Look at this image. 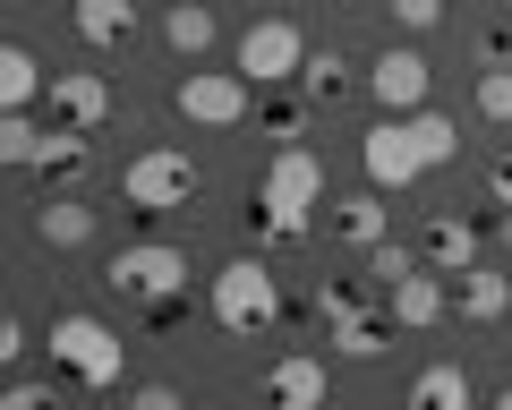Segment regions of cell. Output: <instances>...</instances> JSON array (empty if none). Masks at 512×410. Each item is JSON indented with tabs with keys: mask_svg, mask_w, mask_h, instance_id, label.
I'll return each instance as SVG.
<instances>
[{
	"mask_svg": "<svg viewBox=\"0 0 512 410\" xmlns=\"http://www.w3.org/2000/svg\"><path fill=\"white\" fill-rule=\"evenodd\" d=\"M461 154V120H444V112H384L376 129L359 137V171H367V188H410L419 171H444Z\"/></svg>",
	"mask_w": 512,
	"mask_h": 410,
	"instance_id": "cell-1",
	"label": "cell"
},
{
	"mask_svg": "<svg viewBox=\"0 0 512 410\" xmlns=\"http://www.w3.org/2000/svg\"><path fill=\"white\" fill-rule=\"evenodd\" d=\"M316 205H333L325 197V154H316V146H282L274 163H265V180H256L248 223H256V240H265V248H291L299 231L316 223Z\"/></svg>",
	"mask_w": 512,
	"mask_h": 410,
	"instance_id": "cell-2",
	"label": "cell"
},
{
	"mask_svg": "<svg viewBox=\"0 0 512 410\" xmlns=\"http://www.w3.org/2000/svg\"><path fill=\"white\" fill-rule=\"evenodd\" d=\"M103 282L120 299H137V308H180V299H188V248L137 240V248H120V257L103 265Z\"/></svg>",
	"mask_w": 512,
	"mask_h": 410,
	"instance_id": "cell-3",
	"label": "cell"
},
{
	"mask_svg": "<svg viewBox=\"0 0 512 410\" xmlns=\"http://www.w3.org/2000/svg\"><path fill=\"white\" fill-rule=\"evenodd\" d=\"M282 317V282L265 257H231L214 274V325L222 334H265V325Z\"/></svg>",
	"mask_w": 512,
	"mask_h": 410,
	"instance_id": "cell-4",
	"label": "cell"
},
{
	"mask_svg": "<svg viewBox=\"0 0 512 410\" xmlns=\"http://www.w3.org/2000/svg\"><path fill=\"white\" fill-rule=\"evenodd\" d=\"M52 359L77 376V385H94V393H111V385H120V334H111L103 317H86V308L52 317Z\"/></svg>",
	"mask_w": 512,
	"mask_h": 410,
	"instance_id": "cell-5",
	"label": "cell"
},
{
	"mask_svg": "<svg viewBox=\"0 0 512 410\" xmlns=\"http://www.w3.org/2000/svg\"><path fill=\"white\" fill-rule=\"evenodd\" d=\"M231 69L248 77V86H291V77L308 69V35H299L291 18H256L248 35L231 43Z\"/></svg>",
	"mask_w": 512,
	"mask_h": 410,
	"instance_id": "cell-6",
	"label": "cell"
},
{
	"mask_svg": "<svg viewBox=\"0 0 512 410\" xmlns=\"http://www.w3.org/2000/svg\"><path fill=\"white\" fill-rule=\"evenodd\" d=\"M120 197L137 205V214H171V205L197 197V163H188L180 146H146L137 163L120 171Z\"/></svg>",
	"mask_w": 512,
	"mask_h": 410,
	"instance_id": "cell-7",
	"label": "cell"
},
{
	"mask_svg": "<svg viewBox=\"0 0 512 410\" xmlns=\"http://www.w3.org/2000/svg\"><path fill=\"white\" fill-rule=\"evenodd\" d=\"M171 103H180V120H197V129H239V120H248V77L239 69H188L180 86H171Z\"/></svg>",
	"mask_w": 512,
	"mask_h": 410,
	"instance_id": "cell-8",
	"label": "cell"
},
{
	"mask_svg": "<svg viewBox=\"0 0 512 410\" xmlns=\"http://www.w3.org/2000/svg\"><path fill=\"white\" fill-rule=\"evenodd\" d=\"M43 120L52 129H103L111 120V77L103 69H52V94H43Z\"/></svg>",
	"mask_w": 512,
	"mask_h": 410,
	"instance_id": "cell-9",
	"label": "cell"
},
{
	"mask_svg": "<svg viewBox=\"0 0 512 410\" xmlns=\"http://www.w3.org/2000/svg\"><path fill=\"white\" fill-rule=\"evenodd\" d=\"M367 94H376L393 120H402V112H427V60L410 52V43H384V52L367 60Z\"/></svg>",
	"mask_w": 512,
	"mask_h": 410,
	"instance_id": "cell-10",
	"label": "cell"
},
{
	"mask_svg": "<svg viewBox=\"0 0 512 410\" xmlns=\"http://www.w3.org/2000/svg\"><path fill=\"white\" fill-rule=\"evenodd\" d=\"M325 231H333L342 248H359V257H367V248H384V240H393V205H384V188H359V197H333Z\"/></svg>",
	"mask_w": 512,
	"mask_h": 410,
	"instance_id": "cell-11",
	"label": "cell"
},
{
	"mask_svg": "<svg viewBox=\"0 0 512 410\" xmlns=\"http://www.w3.org/2000/svg\"><path fill=\"white\" fill-rule=\"evenodd\" d=\"M265 402L274 410H325V359L316 351H282L265 368Z\"/></svg>",
	"mask_w": 512,
	"mask_h": 410,
	"instance_id": "cell-12",
	"label": "cell"
},
{
	"mask_svg": "<svg viewBox=\"0 0 512 410\" xmlns=\"http://www.w3.org/2000/svg\"><path fill=\"white\" fill-rule=\"evenodd\" d=\"M444 308H453V299H444V274H436V265H419V274H402L393 291H384V317H393V325H410V334L444 325Z\"/></svg>",
	"mask_w": 512,
	"mask_h": 410,
	"instance_id": "cell-13",
	"label": "cell"
},
{
	"mask_svg": "<svg viewBox=\"0 0 512 410\" xmlns=\"http://www.w3.org/2000/svg\"><path fill=\"white\" fill-rule=\"evenodd\" d=\"M419 257L436 265V274H470L478 265V223L470 214H436V223L419 231Z\"/></svg>",
	"mask_w": 512,
	"mask_h": 410,
	"instance_id": "cell-14",
	"label": "cell"
},
{
	"mask_svg": "<svg viewBox=\"0 0 512 410\" xmlns=\"http://www.w3.org/2000/svg\"><path fill=\"white\" fill-rule=\"evenodd\" d=\"M376 299H384V282H376V274H367V265H359V274H342V282H325V291H316V317H325V334H333V325L367 317Z\"/></svg>",
	"mask_w": 512,
	"mask_h": 410,
	"instance_id": "cell-15",
	"label": "cell"
},
{
	"mask_svg": "<svg viewBox=\"0 0 512 410\" xmlns=\"http://www.w3.org/2000/svg\"><path fill=\"white\" fill-rule=\"evenodd\" d=\"M77 35H86L94 52H120V43L137 35V0H77Z\"/></svg>",
	"mask_w": 512,
	"mask_h": 410,
	"instance_id": "cell-16",
	"label": "cell"
},
{
	"mask_svg": "<svg viewBox=\"0 0 512 410\" xmlns=\"http://www.w3.org/2000/svg\"><path fill=\"white\" fill-rule=\"evenodd\" d=\"M410 410H478V393H470V376L453 359H436V368L410 376Z\"/></svg>",
	"mask_w": 512,
	"mask_h": 410,
	"instance_id": "cell-17",
	"label": "cell"
},
{
	"mask_svg": "<svg viewBox=\"0 0 512 410\" xmlns=\"http://www.w3.org/2000/svg\"><path fill=\"white\" fill-rule=\"evenodd\" d=\"M0 94H9V112H43L52 77H43V60L26 52V43H9V52H0Z\"/></svg>",
	"mask_w": 512,
	"mask_h": 410,
	"instance_id": "cell-18",
	"label": "cell"
},
{
	"mask_svg": "<svg viewBox=\"0 0 512 410\" xmlns=\"http://www.w3.org/2000/svg\"><path fill=\"white\" fill-rule=\"evenodd\" d=\"M461 317L470 325H504L512 317V282L495 274V265H470V274H461Z\"/></svg>",
	"mask_w": 512,
	"mask_h": 410,
	"instance_id": "cell-19",
	"label": "cell"
},
{
	"mask_svg": "<svg viewBox=\"0 0 512 410\" xmlns=\"http://www.w3.org/2000/svg\"><path fill=\"white\" fill-rule=\"evenodd\" d=\"M163 43L188 60V69H197V60L214 52V9H205V0H180V9L163 18Z\"/></svg>",
	"mask_w": 512,
	"mask_h": 410,
	"instance_id": "cell-20",
	"label": "cell"
},
{
	"mask_svg": "<svg viewBox=\"0 0 512 410\" xmlns=\"http://www.w3.org/2000/svg\"><path fill=\"white\" fill-rule=\"evenodd\" d=\"M35 240H43V248H86V240H94V205L52 197V205L35 214Z\"/></svg>",
	"mask_w": 512,
	"mask_h": 410,
	"instance_id": "cell-21",
	"label": "cell"
},
{
	"mask_svg": "<svg viewBox=\"0 0 512 410\" xmlns=\"http://www.w3.org/2000/svg\"><path fill=\"white\" fill-rule=\"evenodd\" d=\"M86 163H94V146H86V129H52V137H43V180H60V188H77V180H86Z\"/></svg>",
	"mask_w": 512,
	"mask_h": 410,
	"instance_id": "cell-22",
	"label": "cell"
},
{
	"mask_svg": "<svg viewBox=\"0 0 512 410\" xmlns=\"http://www.w3.org/2000/svg\"><path fill=\"white\" fill-rule=\"evenodd\" d=\"M384 342H393V317H384V308H367V317L333 325V351H342V359H376Z\"/></svg>",
	"mask_w": 512,
	"mask_h": 410,
	"instance_id": "cell-23",
	"label": "cell"
},
{
	"mask_svg": "<svg viewBox=\"0 0 512 410\" xmlns=\"http://www.w3.org/2000/svg\"><path fill=\"white\" fill-rule=\"evenodd\" d=\"M299 86H308V103H342V94H350V60L333 52V43H325V52H308Z\"/></svg>",
	"mask_w": 512,
	"mask_h": 410,
	"instance_id": "cell-24",
	"label": "cell"
},
{
	"mask_svg": "<svg viewBox=\"0 0 512 410\" xmlns=\"http://www.w3.org/2000/svg\"><path fill=\"white\" fill-rule=\"evenodd\" d=\"M43 137H52V129H43L35 112H9V120H0V154H9L18 171H35V163H43Z\"/></svg>",
	"mask_w": 512,
	"mask_h": 410,
	"instance_id": "cell-25",
	"label": "cell"
},
{
	"mask_svg": "<svg viewBox=\"0 0 512 410\" xmlns=\"http://www.w3.org/2000/svg\"><path fill=\"white\" fill-rule=\"evenodd\" d=\"M419 248H402V240H384V248H367V274H376L384 282V291H393V282H402V274H419Z\"/></svg>",
	"mask_w": 512,
	"mask_h": 410,
	"instance_id": "cell-26",
	"label": "cell"
},
{
	"mask_svg": "<svg viewBox=\"0 0 512 410\" xmlns=\"http://www.w3.org/2000/svg\"><path fill=\"white\" fill-rule=\"evenodd\" d=\"M478 120L512 129V69H487V77H478Z\"/></svg>",
	"mask_w": 512,
	"mask_h": 410,
	"instance_id": "cell-27",
	"label": "cell"
},
{
	"mask_svg": "<svg viewBox=\"0 0 512 410\" xmlns=\"http://www.w3.org/2000/svg\"><path fill=\"white\" fill-rule=\"evenodd\" d=\"M299 129H308L299 103H274V112H265V137H282V146H299Z\"/></svg>",
	"mask_w": 512,
	"mask_h": 410,
	"instance_id": "cell-28",
	"label": "cell"
},
{
	"mask_svg": "<svg viewBox=\"0 0 512 410\" xmlns=\"http://www.w3.org/2000/svg\"><path fill=\"white\" fill-rule=\"evenodd\" d=\"M393 18H402V26H410V35H427V26H436V18H444V0H393Z\"/></svg>",
	"mask_w": 512,
	"mask_h": 410,
	"instance_id": "cell-29",
	"label": "cell"
},
{
	"mask_svg": "<svg viewBox=\"0 0 512 410\" xmlns=\"http://www.w3.org/2000/svg\"><path fill=\"white\" fill-rule=\"evenodd\" d=\"M0 410H60V393L52 385H9V402Z\"/></svg>",
	"mask_w": 512,
	"mask_h": 410,
	"instance_id": "cell-30",
	"label": "cell"
},
{
	"mask_svg": "<svg viewBox=\"0 0 512 410\" xmlns=\"http://www.w3.org/2000/svg\"><path fill=\"white\" fill-rule=\"evenodd\" d=\"M487 197H495V205H512V146L487 163Z\"/></svg>",
	"mask_w": 512,
	"mask_h": 410,
	"instance_id": "cell-31",
	"label": "cell"
},
{
	"mask_svg": "<svg viewBox=\"0 0 512 410\" xmlns=\"http://www.w3.org/2000/svg\"><path fill=\"white\" fill-rule=\"evenodd\" d=\"M128 410H180V393H171V385H146V393H137Z\"/></svg>",
	"mask_w": 512,
	"mask_h": 410,
	"instance_id": "cell-32",
	"label": "cell"
},
{
	"mask_svg": "<svg viewBox=\"0 0 512 410\" xmlns=\"http://www.w3.org/2000/svg\"><path fill=\"white\" fill-rule=\"evenodd\" d=\"M495 240H504V257H512V205H504V223H495Z\"/></svg>",
	"mask_w": 512,
	"mask_h": 410,
	"instance_id": "cell-33",
	"label": "cell"
},
{
	"mask_svg": "<svg viewBox=\"0 0 512 410\" xmlns=\"http://www.w3.org/2000/svg\"><path fill=\"white\" fill-rule=\"evenodd\" d=\"M487 410H512V385H504V393H495V402H487Z\"/></svg>",
	"mask_w": 512,
	"mask_h": 410,
	"instance_id": "cell-34",
	"label": "cell"
}]
</instances>
